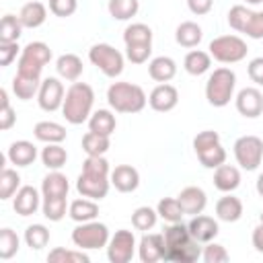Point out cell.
Instances as JSON below:
<instances>
[{
	"instance_id": "cell-1",
	"label": "cell",
	"mask_w": 263,
	"mask_h": 263,
	"mask_svg": "<svg viewBox=\"0 0 263 263\" xmlns=\"http://www.w3.org/2000/svg\"><path fill=\"white\" fill-rule=\"evenodd\" d=\"M92 103H95V90H92V86L86 84V82H78L76 80L66 90L62 113H64V117H66L68 123L80 125V123H84L90 117Z\"/></svg>"
},
{
	"instance_id": "cell-2",
	"label": "cell",
	"mask_w": 263,
	"mask_h": 263,
	"mask_svg": "<svg viewBox=\"0 0 263 263\" xmlns=\"http://www.w3.org/2000/svg\"><path fill=\"white\" fill-rule=\"evenodd\" d=\"M107 101H109L111 109H115L117 113H140L146 107L148 97L140 84L113 82L107 88Z\"/></svg>"
},
{
	"instance_id": "cell-3",
	"label": "cell",
	"mask_w": 263,
	"mask_h": 263,
	"mask_svg": "<svg viewBox=\"0 0 263 263\" xmlns=\"http://www.w3.org/2000/svg\"><path fill=\"white\" fill-rule=\"evenodd\" d=\"M236 74L230 68H216L205 82V99L212 107H226L234 95Z\"/></svg>"
},
{
	"instance_id": "cell-4",
	"label": "cell",
	"mask_w": 263,
	"mask_h": 263,
	"mask_svg": "<svg viewBox=\"0 0 263 263\" xmlns=\"http://www.w3.org/2000/svg\"><path fill=\"white\" fill-rule=\"evenodd\" d=\"M51 60V49L47 43L43 41H31L23 47L18 64H16V72L25 74V76H33V78H41V70L45 64H49Z\"/></svg>"
},
{
	"instance_id": "cell-5",
	"label": "cell",
	"mask_w": 263,
	"mask_h": 263,
	"mask_svg": "<svg viewBox=\"0 0 263 263\" xmlns=\"http://www.w3.org/2000/svg\"><path fill=\"white\" fill-rule=\"evenodd\" d=\"M210 55L222 64H236L247 58V43L238 35H220L210 41Z\"/></svg>"
},
{
	"instance_id": "cell-6",
	"label": "cell",
	"mask_w": 263,
	"mask_h": 263,
	"mask_svg": "<svg viewBox=\"0 0 263 263\" xmlns=\"http://www.w3.org/2000/svg\"><path fill=\"white\" fill-rule=\"evenodd\" d=\"M88 60L109 78H117L123 72V53L109 43H95L88 49Z\"/></svg>"
},
{
	"instance_id": "cell-7",
	"label": "cell",
	"mask_w": 263,
	"mask_h": 263,
	"mask_svg": "<svg viewBox=\"0 0 263 263\" xmlns=\"http://www.w3.org/2000/svg\"><path fill=\"white\" fill-rule=\"evenodd\" d=\"M72 242L78 249H101L109 242V228L103 222H82L72 230Z\"/></svg>"
},
{
	"instance_id": "cell-8",
	"label": "cell",
	"mask_w": 263,
	"mask_h": 263,
	"mask_svg": "<svg viewBox=\"0 0 263 263\" xmlns=\"http://www.w3.org/2000/svg\"><path fill=\"white\" fill-rule=\"evenodd\" d=\"M234 158L245 171H255L263 160V140L259 136H253V134L236 138Z\"/></svg>"
},
{
	"instance_id": "cell-9",
	"label": "cell",
	"mask_w": 263,
	"mask_h": 263,
	"mask_svg": "<svg viewBox=\"0 0 263 263\" xmlns=\"http://www.w3.org/2000/svg\"><path fill=\"white\" fill-rule=\"evenodd\" d=\"M134 249H136V236L132 230H117L109 242H107V257L111 263H127L134 257Z\"/></svg>"
},
{
	"instance_id": "cell-10",
	"label": "cell",
	"mask_w": 263,
	"mask_h": 263,
	"mask_svg": "<svg viewBox=\"0 0 263 263\" xmlns=\"http://www.w3.org/2000/svg\"><path fill=\"white\" fill-rule=\"evenodd\" d=\"M64 97H66V90H64V84L49 76L45 80H41V86H39V92H37V103L43 111H58L62 105H64Z\"/></svg>"
},
{
	"instance_id": "cell-11",
	"label": "cell",
	"mask_w": 263,
	"mask_h": 263,
	"mask_svg": "<svg viewBox=\"0 0 263 263\" xmlns=\"http://www.w3.org/2000/svg\"><path fill=\"white\" fill-rule=\"evenodd\" d=\"M111 187V179L107 175H95V173H80L78 181H76V189L82 197H90V199H103L109 193Z\"/></svg>"
},
{
	"instance_id": "cell-12",
	"label": "cell",
	"mask_w": 263,
	"mask_h": 263,
	"mask_svg": "<svg viewBox=\"0 0 263 263\" xmlns=\"http://www.w3.org/2000/svg\"><path fill=\"white\" fill-rule=\"evenodd\" d=\"M177 103H179V90L168 82H160L148 95V105L158 113L173 111L177 107Z\"/></svg>"
},
{
	"instance_id": "cell-13",
	"label": "cell",
	"mask_w": 263,
	"mask_h": 263,
	"mask_svg": "<svg viewBox=\"0 0 263 263\" xmlns=\"http://www.w3.org/2000/svg\"><path fill=\"white\" fill-rule=\"evenodd\" d=\"M236 111L242 115V117H249V119H255L263 113V95L259 88L255 86H247L242 90H238L236 95Z\"/></svg>"
},
{
	"instance_id": "cell-14",
	"label": "cell",
	"mask_w": 263,
	"mask_h": 263,
	"mask_svg": "<svg viewBox=\"0 0 263 263\" xmlns=\"http://www.w3.org/2000/svg\"><path fill=\"white\" fill-rule=\"evenodd\" d=\"M189 232L191 236L197 240V242H212L218 232H220V226L218 222L212 218V216H205V214H195L191 220H189Z\"/></svg>"
},
{
	"instance_id": "cell-15",
	"label": "cell",
	"mask_w": 263,
	"mask_h": 263,
	"mask_svg": "<svg viewBox=\"0 0 263 263\" xmlns=\"http://www.w3.org/2000/svg\"><path fill=\"white\" fill-rule=\"evenodd\" d=\"M138 251H140V261L142 263H154V261L164 259V255H166L164 236L162 234H150V232L144 234L140 238Z\"/></svg>"
},
{
	"instance_id": "cell-16",
	"label": "cell",
	"mask_w": 263,
	"mask_h": 263,
	"mask_svg": "<svg viewBox=\"0 0 263 263\" xmlns=\"http://www.w3.org/2000/svg\"><path fill=\"white\" fill-rule=\"evenodd\" d=\"M111 185L119 193H132L140 185V173L132 164H117L111 171Z\"/></svg>"
},
{
	"instance_id": "cell-17",
	"label": "cell",
	"mask_w": 263,
	"mask_h": 263,
	"mask_svg": "<svg viewBox=\"0 0 263 263\" xmlns=\"http://www.w3.org/2000/svg\"><path fill=\"white\" fill-rule=\"evenodd\" d=\"M177 199H179L183 212L189 214V216L201 214L203 208H205V203H208V195H205V191H203L201 187H197V185H189V187L181 189V193L177 195Z\"/></svg>"
},
{
	"instance_id": "cell-18",
	"label": "cell",
	"mask_w": 263,
	"mask_h": 263,
	"mask_svg": "<svg viewBox=\"0 0 263 263\" xmlns=\"http://www.w3.org/2000/svg\"><path fill=\"white\" fill-rule=\"evenodd\" d=\"M12 208L18 216H31L39 208V191L33 185H23L12 199Z\"/></svg>"
},
{
	"instance_id": "cell-19",
	"label": "cell",
	"mask_w": 263,
	"mask_h": 263,
	"mask_svg": "<svg viewBox=\"0 0 263 263\" xmlns=\"http://www.w3.org/2000/svg\"><path fill=\"white\" fill-rule=\"evenodd\" d=\"M201 257V247L195 238H189L177 247L166 249L164 261H173V263H193Z\"/></svg>"
},
{
	"instance_id": "cell-20",
	"label": "cell",
	"mask_w": 263,
	"mask_h": 263,
	"mask_svg": "<svg viewBox=\"0 0 263 263\" xmlns=\"http://www.w3.org/2000/svg\"><path fill=\"white\" fill-rule=\"evenodd\" d=\"M8 160L14 164V166H29L35 162L37 158V148L33 142L29 140H16L8 146V152H6Z\"/></svg>"
},
{
	"instance_id": "cell-21",
	"label": "cell",
	"mask_w": 263,
	"mask_h": 263,
	"mask_svg": "<svg viewBox=\"0 0 263 263\" xmlns=\"http://www.w3.org/2000/svg\"><path fill=\"white\" fill-rule=\"evenodd\" d=\"M214 185L222 193H232L240 185V171L234 164H220L214 171Z\"/></svg>"
},
{
	"instance_id": "cell-22",
	"label": "cell",
	"mask_w": 263,
	"mask_h": 263,
	"mask_svg": "<svg viewBox=\"0 0 263 263\" xmlns=\"http://www.w3.org/2000/svg\"><path fill=\"white\" fill-rule=\"evenodd\" d=\"M68 191H70L68 177L60 171H49L41 181L43 197H68Z\"/></svg>"
},
{
	"instance_id": "cell-23",
	"label": "cell",
	"mask_w": 263,
	"mask_h": 263,
	"mask_svg": "<svg viewBox=\"0 0 263 263\" xmlns=\"http://www.w3.org/2000/svg\"><path fill=\"white\" fill-rule=\"evenodd\" d=\"M148 74L154 82H168L177 74V64L168 55H156L148 64Z\"/></svg>"
},
{
	"instance_id": "cell-24",
	"label": "cell",
	"mask_w": 263,
	"mask_h": 263,
	"mask_svg": "<svg viewBox=\"0 0 263 263\" xmlns=\"http://www.w3.org/2000/svg\"><path fill=\"white\" fill-rule=\"evenodd\" d=\"M18 18H21L23 27H27V29H37V27H41V25L45 23V18H47V8H45L43 2L31 0V2H27V4L21 8Z\"/></svg>"
},
{
	"instance_id": "cell-25",
	"label": "cell",
	"mask_w": 263,
	"mask_h": 263,
	"mask_svg": "<svg viewBox=\"0 0 263 263\" xmlns=\"http://www.w3.org/2000/svg\"><path fill=\"white\" fill-rule=\"evenodd\" d=\"M55 70L58 74L68 80V82H76L80 76H82V60L76 55V53H62L58 60H55Z\"/></svg>"
},
{
	"instance_id": "cell-26",
	"label": "cell",
	"mask_w": 263,
	"mask_h": 263,
	"mask_svg": "<svg viewBox=\"0 0 263 263\" xmlns=\"http://www.w3.org/2000/svg\"><path fill=\"white\" fill-rule=\"evenodd\" d=\"M33 134L39 142H45V144H60L68 136L66 127L55 121H37L33 127Z\"/></svg>"
},
{
	"instance_id": "cell-27",
	"label": "cell",
	"mask_w": 263,
	"mask_h": 263,
	"mask_svg": "<svg viewBox=\"0 0 263 263\" xmlns=\"http://www.w3.org/2000/svg\"><path fill=\"white\" fill-rule=\"evenodd\" d=\"M175 39L181 47L191 49V47L199 45V41L203 39V31L195 21H183L175 31Z\"/></svg>"
},
{
	"instance_id": "cell-28",
	"label": "cell",
	"mask_w": 263,
	"mask_h": 263,
	"mask_svg": "<svg viewBox=\"0 0 263 263\" xmlns=\"http://www.w3.org/2000/svg\"><path fill=\"white\" fill-rule=\"evenodd\" d=\"M216 216L222 222H236L242 216V201L238 197H234L232 193L222 195L216 201Z\"/></svg>"
},
{
	"instance_id": "cell-29",
	"label": "cell",
	"mask_w": 263,
	"mask_h": 263,
	"mask_svg": "<svg viewBox=\"0 0 263 263\" xmlns=\"http://www.w3.org/2000/svg\"><path fill=\"white\" fill-rule=\"evenodd\" d=\"M68 214H70V218H72L74 222H78V224L90 222V220H95V218L99 216V205H97V201L90 199V197L74 199V201L70 203V208H68Z\"/></svg>"
},
{
	"instance_id": "cell-30",
	"label": "cell",
	"mask_w": 263,
	"mask_h": 263,
	"mask_svg": "<svg viewBox=\"0 0 263 263\" xmlns=\"http://www.w3.org/2000/svg\"><path fill=\"white\" fill-rule=\"evenodd\" d=\"M210 66H212V55H210V51H203V49H191V51H187V55L183 60V68L191 76L205 74L210 70Z\"/></svg>"
},
{
	"instance_id": "cell-31",
	"label": "cell",
	"mask_w": 263,
	"mask_h": 263,
	"mask_svg": "<svg viewBox=\"0 0 263 263\" xmlns=\"http://www.w3.org/2000/svg\"><path fill=\"white\" fill-rule=\"evenodd\" d=\"M115 127H117V121H115V115L109 109H97L88 117V129L90 132H97V134H103V136H111L115 132Z\"/></svg>"
},
{
	"instance_id": "cell-32",
	"label": "cell",
	"mask_w": 263,
	"mask_h": 263,
	"mask_svg": "<svg viewBox=\"0 0 263 263\" xmlns=\"http://www.w3.org/2000/svg\"><path fill=\"white\" fill-rule=\"evenodd\" d=\"M39 86H41V78H33V76H25V74H18L12 78V90L16 95V99L21 101H29L33 99L37 92H39Z\"/></svg>"
},
{
	"instance_id": "cell-33",
	"label": "cell",
	"mask_w": 263,
	"mask_h": 263,
	"mask_svg": "<svg viewBox=\"0 0 263 263\" xmlns=\"http://www.w3.org/2000/svg\"><path fill=\"white\" fill-rule=\"evenodd\" d=\"M111 136H103V134H97V132H86L82 136V150L86 152V156H101L109 150L111 146Z\"/></svg>"
},
{
	"instance_id": "cell-34",
	"label": "cell",
	"mask_w": 263,
	"mask_h": 263,
	"mask_svg": "<svg viewBox=\"0 0 263 263\" xmlns=\"http://www.w3.org/2000/svg\"><path fill=\"white\" fill-rule=\"evenodd\" d=\"M41 160L49 171H60L68 160V152L60 144H47L41 150Z\"/></svg>"
},
{
	"instance_id": "cell-35",
	"label": "cell",
	"mask_w": 263,
	"mask_h": 263,
	"mask_svg": "<svg viewBox=\"0 0 263 263\" xmlns=\"http://www.w3.org/2000/svg\"><path fill=\"white\" fill-rule=\"evenodd\" d=\"M140 2L138 0H109L107 10L115 21H129L138 14Z\"/></svg>"
},
{
	"instance_id": "cell-36",
	"label": "cell",
	"mask_w": 263,
	"mask_h": 263,
	"mask_svg": "<svg viewBox=\"0 0 263 263\" xmlns=\"http://www.w3.org/2000/svg\"><path fill=\"white\" fill-rule=\"evenodd\" d=\"M18 189H21V175L14 168L2 166V171H0V199L12 197Z\"/></svg>"
},
{
	"instance_id": "cell-37",
	"label": "cell",
	"mask_w": 263,
	"mask_h": 263,
	"mask_svg": "<svg viewBox=\"0 0 263 263\" xmlns=\"http://www.w3.org/2000/svg\"><path fill=\"white\" fill-rule=\"evenodd\" d=\"M156 212L166 222H181V218L185 216V212H183V208H181L177 197H162L158 201V205H156Z\"/></svg>"
},
{
	"instance_id": "cell-38",
	"label": "cell",
	"mask_w": 263,
	"mask_h": 263,
	"mask_svg": "<svg viewBox=\"0 0 263 263\" xmlns=\"http://www.w3.org/2000/svg\"><path fill=\"white\" fill-rule=\"evenodd\" d=\"M162 236H164V245H166V249L177 247V245H181V242L193 238L191 232H189V226L183 224V222H171V226L164 228Z\"/></svg>"
},
{
	"instance_id": "cell-39",
	"label": "cell",
	"mask_w": 263,
	"mask_h": 263,
	"mask_svg": "<svg viewBox=\"0 0 263 263\" xmlns=\"http://www.w3.org/2000/svg\"><path fill=\"white\" fill-rule=\"evenodd\" d=\"M156 218H158V212H156V210H152L150 205H140V208H136L134 214H132V226H134L136 230H144V232H146V230L154 228Z\"/></svg>"
},
{
	"instance_id": "cell-40",
	"label": "cell",
	"mask_w": 263,
	"mask_h": 263,
	"mask_svg": "<svg viewBox=\"0 0 263 263\" xmlns=\"http://www.w3.org/2000/svg\"><path fill=\"white\" fill-rule=\"evenodd\" d=\"M23 33V23L14 14H4L0 18V41H18Z\"/></svg>"
},
{
	"instance_id": "cell-41",
	"label": "cell",
	"mask_w": 263,
	"mask_h": 263,
	"mask_svg": "<svg viewBox=\"0 0 263 263\" xmlns=\"http://www.w3.org/2000/svg\"><path fill=\"white\" fill-rule=\"evenodd\" d=\"M123 41H125V45H129V43H152V29L144 23H132L123 31Z\"/></svg>"
},
{
	"instance_id": "cell-42",
	"label": "cell",
	"mask_w": 263,
	"mask_h": 263,
	"mask_svg": "<svg viewBox=\"0 0 263 263\" xmlns=\"http://www.w3.org/2000/svg\"><path fill=\"white\" fill-rule=\"evenodd\" d=\"M25 242H27V247L39 251V249L47 247V242H49V230L43 224H31L25 230Z\"/></svg>"
},
{
	"instance_id": "cell-43",
	"label": "cell",
	"mask_w": 263,
	"mask_h": 263,
	"mask_svg": "<svg viewBox=\"0 0 263 263\" xmlns=\"http://www.w3.org/2000/svg\"><path fill=\"white\" fill-rule=\"evenodd\" d=\"M197 160L205 166V168H218L220 164L226 162V150L222 148V144H216L212 148H205L201 152H197Z\"/></svg>"
},
{
	"instance_id": "cell-44",
	"label": "cell",
	"mask_w": 263,
	"mask_h": 263,
	"mask_svg": "<svg viewBox=\"0 0 263 263\" xmlns=\"http://www.w3.org/2000/svg\"><path fill=\"white\" fill-rule=\"evenodd\" d=\"M47 261L49 263H88L90 259H88V255L82 253V249L80 251H66L64 247H58V249L49 251Z\"/></svg>"
},
{
	"instance_id": "cell-45",
	"label": "cell",
	"mask_w": 263,
	"mask_h": 263,
	"mask_svg": "<svg viewBox=\"0 0 263 263\" xmlns=\"http://www.w3.org/2000/svg\"><path fill=\"white\" fill-rule=\"evenodd\" d=\"M66 197H43V203H41V210H43V216L51 222H58L66 216Z\"/></svg>"
},
{
	"instance_id": "cell-46",
	"label": "cell",
	"mask_w": 263,
	"mask_h": 263,
	"mask_svg": "<svg viewBox=\"0 0 263 263\" xmlns=\"http://www.w3.org/2000/svg\"><path fill=\"white\" fill-rule=\"evenodd\" d=\"M18 251V236L12 228L0 230V259H10Z\"/></svg>"
},
{
	"instance_id": "cell-47",
	"label": "cell",
	"mask_w": 263,
	"mask_h": 263,
	"mask_svg": "<svg viewBox=\"0 0 263 263\" xmlns=\"http://www.w3.org/2000/svg\"><path fill=\"white\" fill-rule=\"evenodd\" d=\"M251 12L253 10H249L245 4H234L230 10H228V25L234 29V31H238V33H242L245 31V25L249 23V18H251Z\"/></svg>"
},
{
	"instance_id": "cell-48",
	"label": "cell",
	"mask_w": 263,
	"mask_h": 263,
	"mask_svg": "<svg viewBox=\"0 0 263 263\" xmlns=\"http://www.w3.org/2000/svg\"><path fill=\"white\" fill-rule=\"evenodd\" d=\"M150 53H152V43H129V45H125V58L132 64L148 62Z\"/></svg>"
},
{
	"instance_id": "cell-49",
	"label": "cell",
	"mask_w": 263,
	"mask_h": 263,
	"mask_svg": "<svg viewBox=\"0 0 263 263\" xmlns=\"http://www.w3.org/2000/svg\"><path fill=\"white\" fill-rule=\"evenodd\" d=\"M216 144H220V134L216 129H203V132H199L193 138V150H195V154L201 152V150H205V148H212Z\"/></svg>"
},
{
	"instance_id": "cell-50",
	"label": "cell",
	"mask_w": 263,
	"mask_h": 263,
	"mask_svg": "<svg viewBox=\"0 0 263 263\" xmlns=\"http://www.w3.org/2000/svg\"><path fill=\"white\" fill-rule=\"evenodd\" d=\"M201 257H203V261H205V263H226V261L230 259L228 251H226L222 245L214 242V240H212V242H208V247L203 249Z\"/></svg>"
},
{
	"instance_id": "cell-51",
	"label": "cell",
	"mask_w": 263,
	"mask_h": 263,
	"mask_svg": "<svg viewBox=\"0 0 263 263\" xmlns=\"http://www.w3.org/2000/svg\"><path fill=\"white\" fill-rule=\"evenodd\" d=\"M82 171L109 177V160L105 158V154H101V156H86V160L82 162Z\"/></svg>"
},
{
	"instance_id": "cell-52",
	"label": "cell",
	"mask_w": 263,
	"mask_h": 263,
	"mask_svg": "<svg viewBox=\"0 0 263 263\" xmlns=\"http://www.w3.org/2000/svg\"><path fill=\"white\" fill-rule=\"evenodd\" d=\"M251 39H263V10H253L249 23L245 25L242 31Z\"/></svg>"
},
{
	"instance_id": "cell-53",
	"label": "cell",
	"mask_w": 263,
	"mask_h": 263,
	"mask_svg": "<svg viewBox=\"0 0 263 263\" xmlns=\"http://www.w3.org/2000/svg\"><path fill=\"white\" fill-rule=\"evenodd\" d=\"M76 8H78V0H49V10L60 18L72 16Z\"/></svg>"
},
{
	"instance_id": "cell-54",
	"label": "cell",
	"mask_w": 263,
	"mask_h": 263,
	"mask_svg": "<svg viewBox=\"0 0 263 263\" xmlns=\"http://www.w3.org/2000/svg\"><path fill=\"white\" fill-rule=\"evenodd\" d=\"M18 51L23 49L18 47L16 41H0V66H8L16 58Z\"/></svg>"
},
{
	"instance_id": "cell-55",
	"label": "cell",
	"mask_w": 263,
	"mask_h": 263,
	"mask_svg": "<svg viewBox=\"0 0 263 263\" xmlns=\"http://www.w3.org/2000/svg\"><path fill=\"white\" fill-rule=\"evenodd\" d=\"M247 74L257 86H263V58H253L247 66Z\"/></svg>"
},
{
	"instance_id": "cell-56",
	"label": "cell",
	"mask_w": 263,
	"mask_h": 263,
	"mask_svg": "<svg viewBox=\"0 0 263 263\" xmlns=\"http://www.w3.org/2000/svg\"><path fill=\"white\" fill-rule=\"evenodd\" d=\"M14 121H16V113H14V109H12L10 105L0 107V129H2V132L10 129V127L14 125Z\"/></svg>"
},
{
	"instance_id": "cell-57",
	"label": "cell",
	"mask_w": 263,
	"mask_h": 263,
	"mask_svg": "<svg viewBox=\"0 0 263 263\" xmlns=\"http://www.w3.org/2000/svg\"><path fill=\"white\" fill-rule=\"evenodd\" d=\"M212 6H214V0H187V8L197 16L208 14L212 10Z\"/></svg>"
},
{
	"instance_id": "cell-58",
	"label": "cell",
	"mask_w": 263,
	"mask_h": 263,
	"mask_svg": "<svg viewBox=\"0 0 263 263\" xmlns=\"http://www.w3.org/2000/svg\"><path fill=\"white\" fill-rule=\"evenodd\" d=\"M253 247H255L259 253H263V222L253 230Z\"/></svg>"
},
{
	"instance_id": "cell-59",
	"label": "cell",
	"mask_w": 263,
	"mask_h": 263,
	"mask_svg": "<svg viewBox=\"0 0 263 263\" xmlns=\"http://www.w3.org/2000/svg\"><path fill=\"white\" fill-rule=\"evenodd\" d=\"M257 193L263 197V173L257 177Z\"/></svg>"
},
{
	"instance_id": "cell-60",
	"label": "cell",
	"mask_w": 263,
	"mask_h": 263,
	"mask_svg": "<svg viewBox=\"0 0 263 263\" xmlns=\"http://www.w3.org/2000/svg\"><path fill=\"white\" fill-rule=\"evenodd\" d=\"M242 2H247V4H259V2H263V0H242Z\"/></svg>"
},
{
	"instance_id": "cell-61",
	"label": "cell",
	"mask_w": 263,
	"mask_h": 263,
	"mask_svg": "<svg viewBox=\"0 0 263 263\" xmlns=\"http://www.w3.org/2000/svg\"><path fill=\"white\" fill-rule=\"evenodd\" d=\"M259 218H261V222H263V212H261V216H259Z\"/></svg>"
}]
</instances>
